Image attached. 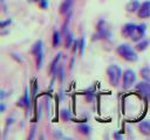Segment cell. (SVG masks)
<instances>
[{
	"label": "cell",
	"mask_w": 150,
	"mask_h": 140,
	"mask_svg": "<svg viewBox=\"0 0 150 140\" xmlns=\"http://www.w3.org/2000/svg\"><path fill=\"white\" fill-rule=\"evenodd\" d=\"M39 1H41V0H39Z\"/></svg>",
	"instance_id": "cb8c5ba5"
},
{
	"label": "cell",
	"mask_w": 150,
	"mask_h": 140,
	"mask_svg": "<svg viewBox=\"0 0 150 140\" xmlns=\"http://www.w3.org/2000/svg\"><path fill=\"white\" fill-rule=\"evenodd\" d=\"M139 4H138V1L137 0H131L128 5H127V10L128 12H131V13H134V12H136V10H138V8H139Z\"/></svg>",
	"instance_id": "30bf717a"
},
{
	"label": "cell",
	"mask_w": 150,
	"mask_h": 140,
	"mask_svg": "<svg viewBox=\"0 0 150 140\" xmlns=\"http://www.w3.org/2000/svg\"><path fill=\"white\" fill-rule=\"evenodd\" d=\"M138 128L139 131L145 134V135H150V121H142L138 124Z\"/></svg>",
	"instance_id": "9c48e42d"
},
{
	"label": "cell",
	"mask_w": 150,
	"mask_h": 140,
	"mask_svg": "<svg viewBox=\"0 0 150 140\" xmlns=\"http://www.w3.org/2000/svg\"><path fill=\"white\" fill-rule=\"evenodd\" d=\"M41 6L42 7H47L48 6V4L46 2V0H41Z\"/></svg>",
	"instance_id": "44dd1931"
},
{
	"label": "cell",
	"mask_w": 150,
	"mask_h": 140,
	"mask_svg": "<svg viewBox=\"0 0 150 140\" xmlns=\"http://www.w3.org/2000/svg\"><path fill=\"white\" fill-rule=\"evenodd\" d=\"M23 99H25V106L28 108V106H29V98H28V90L26 89V91H25V97H23Z\"/></svg>",
	"instance_id": "ac0fdd59"
},
{
	"label": "cell",
	"mask_w": 150,
	"mask_h": 140,
	"mask_svg": "<svg viewBox=\"0 0 150 140\" xmlns=\"http://www.w3.org/2000/svg\"><path fill=\"white\" fill-rule=\"evenodd\" d=\"M59 44H60V34H59V32L55 30L53 34V46L56 48Z\"/></svg>",
	"instance_id": "5bb4252c"
},
{
	"label": "cell",
	"mask_w": 150,
	"mask_h": 140,
	"mask_svg": "<svg viewBox=\"0 0 150 140\" xmlns=\"http://www.w3.org/2000/svg\"><path fill=\"white\" fill-rule=\"evenodd\" d=\"M137 90H139L142 93H144L145 96L150 97V80H144V82H139L136 85Z\"/></svg>",
	"instance_id": "52a82bcc"
},
{
	"label": "cell",
	"mask_w": 150,
	"mask_h": 140,
	"mask_svg": "<svg viewBox=\"0 0 150 140\" xmlns=\"http://www.w3.org/2000/svg\"><path fill=\"white\" fill-rule=\"evenodd\" d=\"M62 116H63V118L69 119V113H68V111H62Z\"/></svg>",
	"instance_id": "ffe728a7"
},
{
	"label": "cell",
	"mask_w": 150,
	"mask_h": 140,
	"mask_svg": "<svg viewBox=\"0 0 150 140\" xmlns=\"http://www.w3.org/2000/svg\"><path fill=\"white\" fill-rule=\"evenodd\" d=\"M79 47H80V54L82 55L83 51H84V40H83V38L80 40V46H79Z\"/></svg>",
	"instance_id": "d6986e66"
},
{
	"label": "cell",
	"mask_w": 150,
	"mask_h": 140,
	"mask_svg": "<svg viewBox=\"0 0 150 140\" xmlns=\"http://www.w3.org/2000/svg\"><path fill=\"white\" fill-rule=\"evenodd\" d=\"M148 44H149V41L148 40H141L139 42H137V44H136V49L137 50H141V51H143L146 47H148Z\"/></svg>",
	"instance_id": "8fae6325"
},
{
	"label": "cell",
	"mask_w": 150,
	"mask_h": 140,
	"mask_svg": "<svg viewBox=\"0 0 150 140\" xmlns=\"http://www.w3.org/2000/svg\"><path fill=\"white\" fill-rule=\"evenodd\" d=\"M116 51H117V54H118L122 58H124V60L128 61V62H135V61L137 60V54H136V51H135L129 44H120V46L117 47Z\"/></svg>",
	"instance_id": "7a4b0ae2"
},
{
	"label": "cell",
	"mask_w": 150,
	"mask_h": 140,
	"mask_svg": "<svg viewBox=\"0 0 150 140\" xmlns=\"http://www.w3.org/2000/svg\"><path fill=\"white\" fill-rule=\"evenodd\" d=\"M60 57H61V54H57V56H56V57H55V60L53 61V63H52V65H50V72H52V74L55 71V69H56V64H57V62H59Z\"/></svg>",
	"instance_id": "9a60e30c"
},
{
	"label": "cell",
	"mask_w": 150,
	"mask_h": 140,
	"mask_svg": "<svg viewBox=\"0 0 150 140\" xmlns=\"http://www.w3.org/2000/svg\"><path fill=\"white\" fill-rule=\"evenodd\" d=\"M144 34H145V24L127 23L122 28V35L135 42L141 41L144 37Z\"/></svg>",
	"instance_id": "6da1fadb"
},
{
	"label": "cell",
	"mask_w": 150,
	"mask_h": 140,
	"mask_svg": "<svg viewBox=\"0 0 150 140\" xmlns=\"http://www.w3.org/2000/svg\"><path fill=\"white\" fill-rule=\"evenodd\" d=\"M136 80V75L132 70H125L124 74H123V88L124 89H128L130 88Z\"/></svg>",
	"instance_id": "5b68a950"
},
{
	"label": "cell",
	"mask_w": 150,
	"mask_h": 140,
	"mask_svg": "<svg viewBox=\"0 0 150 140\" xmlns=\"http://www.w3.org/2000/svg\"><path fill=\"white\" fill-rule=\"evenodd\" d=\"M77 130H79L82 134H86V135L90 133V127H89L87 124H81V125H79Z\"/></svg>",
	"instance_id": "4fadbf2b"
},
{
	"label": "cell",
	"mask_w": 150,
	"mask_h": 140,
	"mask_svg": "<svg viewBox=\"0 0 150 140\" xmlns=\"http://www.w3.org/2000/svg\"><path fill=\"white\" fill-rule=\"evenodd\" d=\"M73 41H74V40H73L71 34H67V36H66V47H69Z\"/></svg>",
	"instance_id": "e0dca14e"
},
{
	"label": "cell",
	"mask_w": 150,
	"mask_h": 140,
	"mask_svg": "<svg viewBox=\"0 0 150 140\" xmlns=\"http://www.w3.org/2000/svg\"><path fill=\"white\" fill-rule=\"evenodd\" d=\"M8 23H11V20H7L6 22H1V27H5V26L8 24Z\"/></svg>",
	"instance_id": "7402d4cb"
},
{
	"label": "cell",
	"mask_w": 150,
	"mask_h": 140,
	"mask_svg": "<svg viewBox=\"0 0 150 140\" xmlns=\"http://www.w3.org/2000/svg\"><path fill=\"white\" fill-rule=\"evenodd\" d=\"M70 6H71V1L70 0H66L62 5H61V8H60V12L63 14V13H67L69 9H70Z\"/></svg>",
	"instance_id": "7c38bea8"
},
{
	"label": "cell",
	"mask_w": 150,
	"mask_h": 140,
	"mask_svg": "<svg viewBox=\"0 0 150 140\" xmlns=\"http://www.w3.org/2000/svg\"><path fill=\"white\" fill-rule=\"evenodd\" d=\"M109 32H108V29L105 28V24H104V22L103 21H101L100 22V24L97 26V35L96 36H100V37H103V38H105V37H109Z\"/></svg>",
	"instance_id": "ba28073f"
},
{
	"label": "cell",
	"mask_w": 150,
	"mask_h": 140,
	"mask_svg": "<svg viewBox=\"0 0 150 140\" xmlns=\"http://www.w3.org/2000/svg\"><path fill=\"white\" fill-rule=\"evenodd\" d=\"M107 75H108V78H109L110 83L112 85H117V83L121 78V75H122V70L118 65L112 64L107 69Z\"/></svg>",
	"instance_id": "3957f363"
},
{
	"label": "cell",
	"mask_w": 150,
	"mask_h": 140,
	"mask_svg": "<svg viewBox=\"0 0 150 140\" xmlns=\"http://www.w3.org/2000/svg\"><path fill=\"white\" fill-rule=\"evenodd\" d=\"M137 14L141 19H145V18H150V1H144L138 10H137Z\"/></svg>",
	"instance_id": "8992f818"
},
{
	"label": "cell",
	"mask_w": 150,
	"mask_h": 140,
	"mask_svg": "<svg viewBox=\"0 0 150 140\" xmlns=\"http://www.w3.org/2000/svg\"><path fill=\"white\" fill-rule=\"evenodd\" d=\"M141 74H142V76H143V78H144L145 80H150V75H149V72H148V69H142Z\"/></svg>",
	"instance_id": "2e32d148"
},
{
	"label": "cell",
	"mask_w": 150,
	"mask_h": 140,
	"mask_svg": "<svg viewBox=\"0 0 150 140\" xmlns=\"http://www.w3.org/2000/svg\"><path fill=\"white\" fill-rule=\"evenodd\" d=\"M33 54L35 55L36 57V65H38V69L41 68V64H42V60H43V51H42V42L41 40H39L34 46H33Z\"/></svg>",
	"instance_id": "277c9868"
},
{
	"label": "cell",
	"mask_w": 150,
	"mask_h": 140,
	"mask_svg": "<svg viewBox=\"0 0 150 140\" xmlns=\"http://www.w3.org/2000/svg\"><path fill=\"white\" fill-rule=\"evenodd\" d=\"M4 110H5V105L2 104V105H1V111H4Z\"/></svg>",
	"instance_id": "603a6c76"
}]
</instances>
